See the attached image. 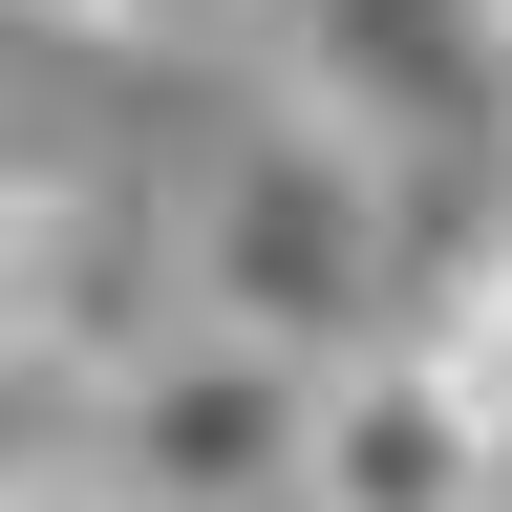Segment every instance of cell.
<instances>
[{
	"mask_svg": "<svg viewBox=\"0 0 512 512\" xmlns=\"http://www.w3.org/2000/svg\"><path fill=\"white\" fill-rule=\"evenodd\" d=\"M192 299H214V342L363 363L384 299H406V192H384V150H342L320 107H256L214 150V192H192Z\"/></svg>",
	"mask_w": 512,
	"mask_h": 512,
	"instance_id": "cell-1",
	"label": "cell"
},
{
	"mask_svg": "<svg viewBox=\"0 0 512 512\" xmlns=\"http://www.w3.org/2000/svg\"><path fill=\"white\" fill-rule=\"evenodd\" d=\"M299 406H320V363H278V342H150L107 384V448L86 470L128 491V512H256V491H299Z\"/></svg>",
	"mask_w": 512,
	"mask_h": 512,
	"instance_id": "cell-2",
	"label": "cell"
},
{
	"mask_svg": "<svg viewBox=\"0 0 512 512\" xmlns=\"http://www.w3.org/2000/svg\"><path fill=\"white\" fill-rule=\"evenodd\" d=\"M299 107L342 150H512V22L491 0H278Z\"/></svg>",
	"mask_w": 512,
	"mask_h": 512,
	"instance_id": "cell-3",
	"label": "cell"
},
{
	"mask_svg": "<svg viewBox=\"0 0 512 512\" xmlns=\"http://www.w3.org/2000/svg\"><path fill=\"white\" fill-rule=\"evenodd\" d=\"M491 448L448 427V384L406 342H363V363H320V406H299V512H470Z\"/></svg>",
	"mask_w": 512,
	"mask_h": 512,
	"instance_id": "cell-4",
	"label": "cell"
},
{
	"mask_svg": "<svg viewBox=\"0 0 512 512\" xmlns=\"http://www.w3.org/2000/svg\"><path fill=\"white\" fill-rule=\"evenodd\" d=\"M406 363L448 384V427H470L491 470H512V235H470V256L427 278V320H406Z\"/></svg>",
	"mask_w": 512,
	"mask_h": 512,
	"instance_id": "cell-5",
	"label": "cell"
},
{
	"mask_svg": "<svg viewBox=\"0 0 512 512\" xmlns=\"http://www.w3.org/2000/svg\"><path fill=\"white\" fill-rule=\"evenodd\" d=\"M86 320V192L64 171H0V363H43Z\"/></svg>",
	"mask_w": 512,
	"mask_h": 512,
	"instance_id": "cell-6",
	"label": "cell"
},
{
	"mask_svg": "<svg viewBox=\"0 0 512 512\" xmlns=\"http://www.w3.org/2000/svg\"><path fill=\"white\" fill-rule=\"evenodd\" d=\"M43 22H86V43H214L235 0H43Z\"/></svg>",
	"mask_w": 512,
	"mask_h": 512,
	"instance_id": "cell-7",
	"label": "cell"
},
{
	"mask_svg": "<svg viewBox=\"0 0 512 512\" xmlns=\"http://www.w3.org/2000/svg\"><path fill=\"white\" fill-rule=\"evenodd\" d=\"M0 512H128V491L86 470V448H22V470H0Z\"/></svg>",
	"mask_w": 512,
	"mask_h": 512,
	"instance_id": "cell-8",
	"label": "cell"
},
{
	"mask_svg": "<svg viewBox=\"0 0 512 512\" xmlns=\"http://www.w3.org/2000/svg\"><path fill=\"white\" fill-rule=\"evenodd\" d=\"M470 512H512V470H470Z\"/></svg>",
	"mask_w": 512,
	"mask_h": 512,
	"instance_id": "cell-9",
	"label": "cell"
},
{
	"mask_svg": "<svg viewBox=\"0 0 512 512\" xmlns=\"http://www.w3.org/2000/svg\"><path fill=\"white\" fill-rule=\"evenodd\" d=\"M0 22H22V0H0Z\"/></svg>",
	"mask_w": 512,
	"mask_h": 512,
	"instance_id": "cell-10",
	"label": "cell"
},
{
	"mask_svg": "<svg viewBox=\"0 0 512 512\" xmlns=\"http://www.w3.org/2000/svg\"><path fill=\"white\" fill-rule=\"evenodd\" d=\"M491 22H512V0H491Z\"/></svg>",
	"mask_w": 512,
	"mask_h": 512,
	"instance_id": "cell-11",
	"label": "cell"
}]
</instances>
